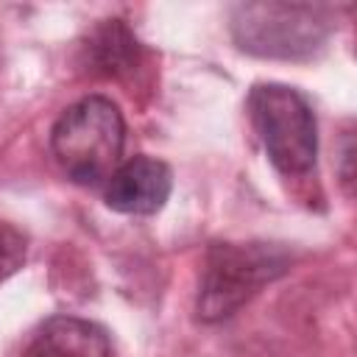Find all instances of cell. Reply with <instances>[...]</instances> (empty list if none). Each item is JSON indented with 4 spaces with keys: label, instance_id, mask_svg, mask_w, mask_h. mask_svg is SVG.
<instances>
[{
    "label": "cell",
    "instance_id": "2",
    "mask_svg": "<svg viewBox=\"0 0 357 357\" xmlns=\"http://www.w3.org/2000/svg\"><path fill=\"white\" fill-rule=\"evenodd\" d=\"M335 31L329 6L312 3H237L231 8V39L259 59H312Z\"/></svg>",
    "mask_w": 357,
    "mask_h": 357
},
{
    "label": "cell",
    "instance_id": "8",
    "mask_svg": "<svg viewBox=\"0 0 357 357\" xmlns=\"http://www.w3.org/2000/svg\"><path fill=\"white\" fill-rule=\"evenodd\" d=\"M28 243L20 229L0 220V282H6L11 273H17L25 262Z\"/></svg>",
    "mask_w": 357,
    "mask_h": 357
},
{
    "label": "cell",
    "instance_id": "9",
    "mask_svg": "<svg viewBox=\"0 0 357 357\" xmlns=\"http://www.w3.org/2000/svg\"><path fill=\"white\" fill-rule=\"evenodd\" d=\"M343 167H340V176H343V184L351 187V159H354V142L351 137H346V148H343Z\"/></svg>",
    "mask_w": 357,
    "mask_h": 357
},
{
    "label": "cell",
    "instance_id": "4",
    "mask_svg": "<svg viewBox=\"0 0 357 357\" xmlns=\"http://www.w3.org/2000/svg\"><path fill=\"white\" fill-rule=\"evenodd\" d=\"M245 106L271 165L282 176H304L315 167L318 123L298 89L287 84H254Z\"/></svg>",
    "mask_w": 357,
    "mask_h": 357
},
{
    "label": "cell",
    "instance_id": "3",
    "mask_svg": "<svg viewBox=\"0 0 357 357\" xmlns=\"http://www.w3.org/2000/svg\"><path fill=\"white\" fill-rule=\"evenodd\" d=\"M290 257L271 243H212L206 251L195 315L204 324L231 318L265 284L287 273Z\"/></svg>",
    "mask_w": 357,
    "mask_h": 357
},
{
    "label": "cell",
    "instance_id": "5",
    "mask_svg": "<svg viewBox=\"0 0 357 357\" xmlns=\"http://www.w3.org/2000/svg\"><path fill=\"white\" fill-rule=\"evenodd\" d=\"M173 190V173L162 159L153 156H131L117 165L109 176L103 198L106 206L123 215H156Z\"/></svg>",
    "mask_w": 357,
    "mask_h": 357
},
{
    "label": "cell",
    "instance_id": "7",
    "mask_svg": "<svg viewBox=\"0 0 357 357\" xmlns=\"http://www.w3.org/2000/svg\"><path fill=\"white\" fill-rule=\"evenodd\" d=\"M139 59V42L123 20H103L86 39V61L95 73L120 75L134 70Z\"/></svg>",
    "mask_w": 357,
    "mask_h": 357
},
{
    "label": "cell",
    "instance_id": "6",
    "mask_svg": "<svg viewBox=\"0 0 357 357\" xmlns=\"http://www.w3.org/2000/svg\"><path fill=\"white\" fill-rule=\"evenodd\" d=\"M25 357H112V340L95 321L53 315L36 329Z\"/></svg>",
    "mask_w": 357,
    "mask_h": 357
},
{
    "label": "cell",
    "instance_id": "1",
    "mask_svg": "<svg viewBox=\"0 0 357 357\" xmlns=\"http://www.w3.org/2000/svg\"><path fill=\"white\" fill-rule=\"evenodd\" d=\"M126 145V120L106 95H86L67 106L50 131V151L64 176L98 187L117 170Z\"/></svg>",
    "mask_w": 357,
    "mask_h": 357
}]
</instances>
